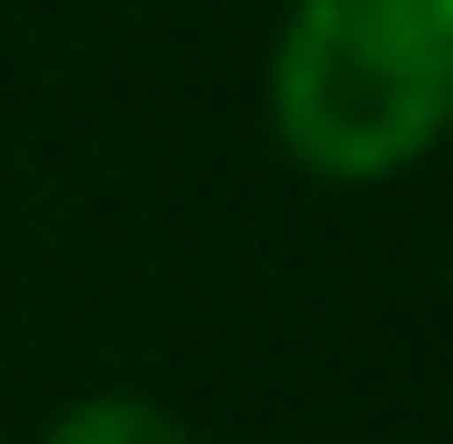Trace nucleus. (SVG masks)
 Wrapping results in <instances>:
<instances>
[{
    "label": "nucleus",
    "instance_id": "nucleus-1",
    "mask_svg": "<svg viewBox=\"0 0 453 444\" xmlns=\"http://www.w3.org/2000/svg\"><path fill=\"white\" fill-rule=\"evenodd\" d=\"M269 139L315 186H388L453 139V0H287Z\"/></svg>",
    "mask_w": 453,
    "mask_h": 444
},
{
    "label": "nucleus",
    "instance_id": "nucleus-2",
    "mask_svg": "<svg viewBox=\"0 0 453 444\" xmlns=\"http://www.w3.org/2000/svg\"><path fill=\"white\" fill-rule=\"evenodd\" d=\"M37 444H195V426L149 389H84L37 426Z\"/></svg>",
    "mask_w": 453,
    "mask_h": 444
}]
</instances>
